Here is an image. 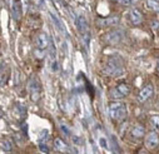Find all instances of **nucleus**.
<instances>
[{"label":"nucleus","mask_w":159,"mask_h":154,"mask_svg":"<svg viewBox=\"0 0 159 154\" xmlns=\"http://www.w3.org/2000/svg\"><path fill=\"white\" fill-rule=\"evenodd\" d=\"M103 71H104L105 75L118 76V75H122L124 73V66H123V63L120 61V59H119V58H111L105 64Z\"/></svg>","instance_id":"nucleus-1"},{"label":"nucleus","mask_w":159,"mask_h":154,"mask_svg":"<svg viewBox=\"0 0 159 154\" xmlns=\"http://www.w3.org/2000/svg\"><path fill=\"white\" fill-rule=\"evenodd\" d=\"M108 111H109V117L115 122H122L127 117V106L122 102L111 103L108 108Z\"/></svg>","instance_id":"nucleus-2"},{"label":"nucleus","mask_w":159,"mask_h":154,"mask_svg":"<svg viewBox=\"0 0 159 154\" xmlns=\"http://www.w3.org/2000/svg\"><path fill=\"white\" fill-rule=\"evenodd\" d=\"M129 90H130V88H129L128 84L120 83V84H118L114 89H111L110 97H111L113 99H118V100H119V99H123V98H125V97L128 95Z\"/></svg>","instance_id":"nucleus-3"},{"label":"nucleus","mask_w":159,"mask_h":154,"mask_svg":"<svg viewBox=\"0 0 159 154\" xmlns=\"http://www.w3.org/2000/svg\"><path fill=\"white\" fill-rule=\"evenodd\" d=\"M29 90H30V98L33 102H38L40 97V83L36 78H31L29 82Z\"/></svg>","instance_id":"nucleus-4"},{"label":"nucleus","mask_w":159,"mask_h":154,"mask_svg":"<svg viewBox=\"0 0 159 154\" xmlns=\"http://www.w3.org/2000/svg\"><path fill=\"white\" fill-rule=\"evenodd\" d=\"M123 36H124V34L122 30H113V31L107 34L105 39L109 44H118L123 40Z\"/></svg>","instance_id":"nucleus-5"},{"label":"nucleus","mask_w":159,"mask_h":154,"mask_svg":"<svg viewBox=\"0 0 159 154\" xmlns=\"http://www.w3.org/2000/svg\"><path fill=\"white\" fill-rule=\"evenodd\" d=\"M153 93H154V87H153L152 84L145 85V87L139 92V94H138V102H139V103L147 102V100L153 95Z\"/></svg>","instance_id":"nucleus-6"},{"label":"nucleus","mask_w":159,"mask_h":154,"mask_svg":"<svg viewBox=\"0 0 159 154\" xmlns=\"http://www.w3.org/2000/svg\"><path fill=\"white\" fill-rule=\"evenodd\" d=\"M49 138H50V135H49L48 130H43L40 133V135H39V149H40L43 153L49 152V144H48Z\"/></svg>","instance_id":"nucleus-7"},{"label":"nucleus","mask_w":159,"mask_h":154,"mask_svg":"<svg viewBox=\"0 0 159 154\" xmlns=\"http://www.w3.org/2000/svg\"><path fill=\"white\" fill-rule=\"evenodd\" d=\"M75 21H76V28H78L79 33H80L82 35L89 33V25H88V20H87L85 16L79 15V16H76Z\"/></svg>","instance_id":"nucleus-8"},{"label":"nucleus","mask_w":159,"mask_h":154,"mask_svg":"<svg viewBox=\"0 0 159 154\" xmlns=\"http://www.w3.org/2000/svg\"><path fill=\"white\" fill-rule=\"evenodd\" d=\"M129 19H130L133 25H140L143 23V14H142V11L139 9L133 8L129 11Z\"/></svg>","instance_id":"nucleus-9"},{"label":"nucleus","mask_w":159,"mask_h":154,"mask_svg":"<svg viewBox=\"0 0 159 154\" xmlns=\"http://www.w3.org/2000/svg\"><path fill=\"white\" fill-rule=\"evenodd\" d=\"M145 145L149 148V149H154L159 145V137L155 132H150L145 139Z\"/></svg>","instance_id":"nucleus-10"},{"label":"nucleus","mask_w":159,"mask_h":154,"mask_svg":"<svg viewBox=\"0 0 159 154\" xmlns=\"http://www.w3.org/2000/svg\"><path fill=\"white\" fill-rule=\"evenodd\" d=\"M49 44H50V38L45 33H39V35L36 38V45H38V48L47 49Z\"/></svg>","instance_id":"nucleus-11"},{"label":"nucleus","mask_w":159,"mask_h":154,"mask_svg":"<svg viewBox=\"0 0 159 154\" xmlns=\"http://www.w3.org/2000/svg\"><path fill=\"white\" fill-rule=\"evenodd\" d=\"M119 16H109L105 19H99L98 20V25L103 26V28H108V26H114L116 24H119Z\"/></svg>","instance_id":"nucleus-12"},{"label":"nucleus","mask_w":159,"mask_h":154,"mask_svg":"<svg viewBox=\"0 0 159 154\" xmlns=\"http://www.w3.org/2000/svg\"><path fill=\"white\" fill-rule=\"evenodd\" d=\"M11 11H13V16L15 20H19L20 19V15H21V7H20V2L19 0H13L11 3Z\"/></svg>","instance_id":"nucleus-13"},{"label":"nucleus","mask_w":159,"mask_h":154,"mask_svg":"<svg viewBox=\"0 0 159 154\" xmlns=\"http://www.w3.org/2000/svg\"><path fill=\"white\" fill-rule=\"evenodd\" d=\"M54 149L58 150V152H61V153H65V152L70 150V148L66 145V143H64L60 138H57L54 140Z\"/></svg>","instance_id":"nucleus-14"},{"label":"nucleus","mask_w":159,"mask_h":154,"mask_svg":"<svg viewBox=\"0 0 159 154\" xmlns=\"http://www.w3.org/2000/svg\"><path fill=\"white\" fill-rule=\"evenodd\" d=\"M130 134H132L133 138H135V139H140V138H143L144 134H145V128H144L143 125H135V127L132 129Z\"/></svg>","instance_id":"nucleus-15"},{"label":"nucleus","mask_w":159,"mask_h":154,"mask_svg":"<svg viewBox=\"0 0 159 154\" xmlns=\"http://www.w3.org/2000/svg\"><path fill=\"white\" fill-rule=\"evenodd\" d=\"M2 149H3L4 152H13L14 145H13L11 139H9V138H3V140H2Z\"/></svg>","instance_id":"nucleus-16"},{"label":"nucleus","mask_w":159,"mask_h":154,"mask_svg":"<svg viewBox=\"0 0 159 154\" xmlns=\"http://www.w3.org/2000/svg\"><path fill=\"white\" fill-rule=\"evenodd\" d=\"M147 7L149 10L159 14V2L158 0H147Z\"/></svg>","instance_id":"nucleus-17"},{"label":"nucleus","mask_w":159,"mask_h":154,"mask_svg":"<svg viewBox=\"0 0 159 154\" xmlns=\"http://www.w3.org/2000/svg\"><path fill=\"white\" fill-rule=\"evenodd\" d=\"M50 16H52V19H53V21L55 23V25H57V28H58V29H60V30H61V33H63V34L65 35V33H66V31H65V28L63 26V24H61V21H60V20H58V18H57V16H55V15H54L53 13H50Z\"/></svg>","instance_id":"nucleus-18"},{"label":"nucleus","mask_w":159,"mask_h":154,"mask_svg":"<svg viewBox=\"0 0 159 154\" xmlns=\"http://www.w3.org/2000/svg\"><path fill=\"white\" fill-rule=\"evenodd\" d=\"M150 123L157 130H159V115H153L150 118Z\"/></svg>","instance_id":"nucleus-19"},{"label":"nucleus","mask_w":159,"mask_h":154,"mask_svg":"<svg viewBox=\"0 0 159 154\" xmlns=\"http://www.w3.org/2000/svg\"><path fill=\"white\" fill-rule=\"evenodd\" d=\"M43 50H44V49H40V48H38V49L35 50V57H36V58H39V59H42V58H43V57L45 55Z\"/></svg>","instance_id":"nucleus-20"},{"label":"nucleus","mask_w":159,"mask_h":154,"mask_svg":"<svg viewBox=\"0 0 159 154\" xmlns=\"http://www.w3.org/2000/svg\"><path fill=\"white\" fill-rule=\"evenodd\" d=\"M137 2H138V0H123L122 4L128 5V7H133V5H135V4H137Z\"/></svg>","instance_id":"nucleus-21"},{"label":"nucleus","mask_w":159,"mask_h":154,"mask_svg":"<svg viewBox=\"0 0 159 154\" xmlns=\"http://www.w3.org/2000/svg\"><path fill=\"white\" fill-rule=\"evenodd\" d=\"M60 129H61V132H63L65 135H70V130H69L64 124H60Z\"/></svg>","instance_id":"nucleus-22"},{"label":"nucleus","mask_w":159,"mask_h":154,"mask_svg":"<svg viewBox=\"0 0 159 154\" xmlns=\"http://www.w3.org/2000/svg\"><path fill=\"white\" fill-rule=\"evenodd\" d=\"M99 142H100V145H102L103 148H108V145H107V140H105L104 138H100Z\"/></svg>","instance_id":"nucleus-23"},{"label":"nucleus","mask_w":159,"mask_h":154,"mask_svg":"<svg viewBox=\"0 0 159 154\" xmlns=\"http://www.w3.org/2000/svg\"><path fill=\"white\" fill-rule=\"evenodd\" d=\"M153 28L157 29V31H159V21H154L153 23Z\"/></svg>","instance_id":"nucleus-24"},{"label":"nucleus","mask_w":159,"mask_h":154,"mask_svg":"<svg viewBox=\"0 0 159 154\" xmlns=\"http://www.w3.org/2000/svg\"><path fill=\"white\" fill-rule=\"evenodd\" d=\"M73 140H74L75 144H82V143H79V142H80V139H78V137H73Z\"/></svg>","instance_id":"nucleus-25"},{"label":"nucleus","mask_w":159,"mask_h":154,"mask_svg":"<svg viewBox=\"0 0 159 154\" xmlns=\"http://www.w3.org/2000/svg\"><path fill=\"white\" fill-rule=\"evenodd\" d=\"M113 2H115V3H122L123 0H113Z\"/></svg>","instance_id":"nucleus-26"},{"label":"nucleus","mask_w":159,"mask_h":154,"mask_svg":"<svg viewBox=\"0 0 159 154\" xmlns=\"http://www.w3.org/2000/svg\"><path fill=\"white\" fill-rule=\"evenodd\" d=\"M158 70H159V61H158Z\"/></svg>","instance_id":"nucleus-27"},{"label":"nucleus","mask_w":159,"mask_h":154,"mask_svg":"<svg viewBox=\"0 0 159 154\" xmlns=\"http://www.w3.org/2000/svg\"><path fill=\"white\" fill-rule=\"evenodd\" d=\"M158 2H159V0H158Z\"/></svg>","instance_id":"nucleus-28"}]
</instances>
